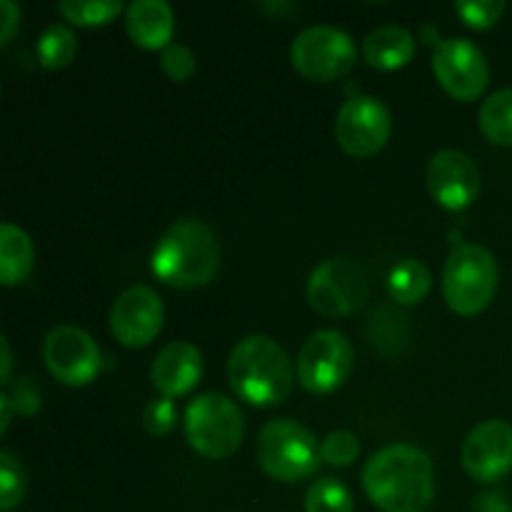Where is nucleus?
<instances>
[{
    "label": "nucleus",
    "mask_w": 512,
    "mask_h": 512,
    "mask_svg": "<svg viewBox=\"0 0 512 512\" xmlns=\"http://www.w3.org/2000/svg\"><path fill=\"white\" fill-rule=\"evenodd\" d=\"M228 383L245 403L273 408L293 390V365L288 353L273 338L248 335L230 353Z\"/></svg>",
    "instance_id": "nucleus-3"
},
{
    "label": "nucleus",
    "mask_w": 512,
    "mask_h": 512,
    "mask_svg": "<svg viewBox=\"0 0 512 512\" xmlns=\"http://www.w3.org/2000/svg\"><path fill=\"white\" fill-rule=\"evenodd\" d=\"M358 455L360 440L350 430H333L320 443V458H323V463L333 465V468H348L358 460Z\"/></svg>",
    "instance_id": "nucleus-26"
},
{
    "label": "nucleus",
    "mask_w": 512,
    "mask_h": 512,
    "mask_svg": "<svg viewBox=\"0 0 512 512\" xmlns=\"http://www.w3.org/2000/svg\"><path fill=\"white\" fill-rule=\"evenodd\" d=\"M203 378V355L188 340H173L153 360L150 380L163 398L188 395Z\"/></svg>",
    "instance_id": "nucleus-16"
},
{
    "label": "nucleus",
    "mask_w": 512,
    "mask_h": 512,
    "mask_svg": "<svg viewBox=\"0 0 512 512\" xmlns=\"http://www.w3.org/2000/svg\"><path fill=\"white\" fill-rule=\"evenodd\" d=\"M430 285H433V278H430L428 265L415 258H405L390 273L388 293L395 303L415 305L425 300V295L430 293Z\"/></svg>",
    "instance_id": "nucleus-20"
},
{
    "label": "nucleus",
    "mask_w": 512,
    "mask_h": 512,
    "mask_svg": "<svg viewBox=\"0 0 512 512\" xmlns=\"http://www.w3.org/2000/svg\"><path fill=\"white\" fill-rule=\"evenodd\" d=\"M498 293V263L483 245L460 243L445 260L443 298L458 315H478Z\"/></svg>",
    "instance_id": "nucleus-4"
},
{
    "label": "nucleus",
    "mask_w": 512,
    "mask_h": 512,
    "mask_svg": "<svg viewBox=\"0 0 512 512\" xmlns=\"http://www.w3.org/2000/svg\"><path fill=\"white\" fill-rule=\"evenodd\" d=\"M368 298V270L353 258H330L308 280V303L325 318H343L363 308Z\"/></svg>",
    "instance_id": "nucleus-8"
},
{
    "label": "nucleus",
    "mask_w": 512,
    "mask_h": 512,
    "mask_svg": "<svg viewBox=\"0 0 512 512\" xmlns=\"http://www.w3.org/2000/svg\"><path fill=\"white\" fill-rule=\"evenodd\" d=\"M13 413H15L13 403H10L8 393H3V395H0V433H5V430H8Z\"/></svg>",
    "instance_id": "nucleus-34"
},
{
    "label": "nucleus",
    "mask_w": 512,
    "mask_h": 512,
    "mask_svg": "<svg viewBox=\"0 0 512 512\" xmlns=\"http://www.w3.org/2000/svg\"><path fill=\"white\" fill-rule=\"evenodd\" d=\"M415 55V38L400 25H380L363 40L365 63L378 70H398Z\"/></svg>",
    "instance_id": "nucleus-18"
},
{
    "label": "nucleus",
    "mask_w": 512,
    "mask_h": 512,
    "mask_svg": "<svg viewBox=\"0 0 512 512\" xmlns=\"http://www.w3.org/2000/svg\"><path fill=\"white\" fill-rule=\"evenodd\" d=\"M390 110L373 95H355L345 100L335 118V138L340 148L355 158H370L380 153L390 140Z\"/></svg>",
    "instance_id": "nucleus-11"
},
{
    "label": "nucleus",
    "mask_w": 512,
    "mask_h": 512,
    "mask_svg": "<svg viewBox=\"0 0 512 512\" xmlns=\"http://www.w3.org/2000/svg\"><path fill=\"white\" fill-rule=\"evenodd\" d=\"M355 350L338 330H318L305 340L298 355V380L308 393L338 390L353 373Z\"/></svg>",
    "instance_id": "nucleus-9"
},
{
    "label": "nucleus",
    "mask_w": 512,
    "mask_h": 512,
    "mask_svg": "<svg viewBox=\"0 0 512 512\" xmlns=\"http://www.w3.org/2000/svg\"><path fill=\"white\" fill-rule=\"evenodd\" d=\"M463 468L475 483H498L512 468V425L485 420L475 425L463 443Z\"/></svg>",
    "instance_id": "nucleus-15"
},
{
    "label": "nucleus",
    "mask_w": 512,
    "mask_h": 512,
    "mask_svg": "<svg viewBox=\"0 0 512 512\" xmlns=\"http://www.w3.org/2000/svg\"><path fill=\"white\" fill-rule=\"evenodd\" d=\"M0 353H3V360H0V380H3V385H8L10 368H13V353H10L8 338H0Z\"/></svg>",
    "instance_id": "nucleus-33"
},
{
    "label": "nucleus",
    "mask_w": 512,
    "mask_h": 512,
    "mask_svg": "<svg viewBox=\"0 0 512 512\" xmlns=\"http://www.w3.org/2000/svg\"><path fill=\"white\" fill-rule=\"evenodd\" d=\"M35 53L43 68L48 70H60L68 68L70 63L78 55V38H75L73 30L63 23L48 25V28L40 33L38 45H35Z\"/></svg>",
    "instance_id": "nucleus-22"
},
{
    "label": "nucleus",
    "mask_w": 512,
    "mask_h": 512,
    "mask_svg": "<svg viewBox=\"0 0 512 512\" xmlns=\"http://www.w3.org/2000/svg\"><path fill=\"white\" fill-rule=\"evenodd\" d=\"M363 488L383 512H425L435 498L433 460L415 445H388L365 463Z\"/></svg>",
    "instance_id": "nucleus-1"
},
{
    "label": "nucleus",
    "mask_w": 512,
    "mask_h": 512,
    "mask_svg": "<svg viewBox=\"0 0 512 512\" xmlns=\"http://www.w3.org/2000/svg\"><path fill=\"white\" fill-rule=\"evenodd\" d=\"M178 423V410H175V403L170 398H155L145 405L143 410V428L148 430L155 438H163Z\"/></svg>",
    "instance_id": "nucleus-29"
},
{
    "label": "nucleus",
    "mask_w": 512,
    "mask_h": 512,
    "mask_svg": "<svg viewBox=\"0 0 512 512\" xmlns=\"http://www.w3.org/2000/svg\"><path fill=\"white\" fill-rule=\"evenodd\" d=\"M153 273L173 288H203L220 270V243L198 218H180L155 243Z\"/></svg>",
    "instance_id": "nucleus-2"
},
{
    "label": "nucleus",
    "mask_w": 512,
    "mask_h": 512,
    "mask_svg": "<svg viewBox=\"0 0 512 512\" xmlns=\"http://www.w3.org/2000/svg\"><path fill=\"white\" fill-rule=\"evenodd\" d=\"M353 495L338 478H320L305 493V512H353Z\"/></svg>",
    "instance_id": "nucleus-23"
},
{
    "label": "nucleus",
    "mask_w": 512,
    "mask_h": 512,
    "mask_svg": "<svg viewBox=\"0 0 512 512\" xmlns=\"http://www.w3.org/2000/svg\"><path fill=\"white\" fill-rule=\"evenodd\" d=\"M160 68L175 83H185L190 75L198 68V60H195V53L188 48V45L170 43L168 48L160 53Z\"/></svg>",
    "instance_id": "nucleus-28"
},
{
    "label": "nucleus",
    "mask_w": 512,
    "mask_h": 512,
    "mask_svg": "<svg viewBox=\"0 0 512 512\" xmlns=\"http://www.w3.org/2000/svg\"><path fill=\"white\" fill-rule=\"evenodd\" d=\"M165 308L150 285H133L123 290L110 310V330L125 348H145L160 335Z\"/></svg>",
    "instance_id": "nucleus-13"
},
{
    "label": "nucleus",
    "mask_w": 512,
    "mask_h": 512,
    "mask_svg": "<svg viewBox=\"0 0 512 512\" xmlns=\"http://www.w3.org/2000/svg\"><path fill=\"white\" fill-rule=\"evenodd\" d=\"M58 13L73 25H105L123 13L120 0H63L58 3Z\"/></svg>",
    "instance_id": "nucleus-24"
},
{
    "label": "nucleus",
    "mask_w": 512,
    "mask_h": 512,
    "mask_svg": "<svg viewBox=\"0 0 512 512\" xmlns=\"http://www.w3.org/2000/svg\"><path fill=\"white\" fill-rule=\"evenodd\" d=\"M5 393H8L15 413L25 415V418L40 410V390L30 378H18V383H13V388H8Z\"/></svg>",
    "instance_id": "nucleus-30"
},
{
    "label": "nucleus",
    "mask_w": 512,
    "mask_h": 512,
    "mask_svg": "<svg viewBox=\"0 0 512 512\" xmlns=\"http://www.w3.org/2000/svg\"><path fill=\"white\" fill-rule=\"evenodd\" d=\"M425 183L435 203L460 213L480 195V170L470 155L460 150H440L425 168Z\"/></svg>",
    "instance_id": "nucleus-14"
},
{
    "label": "nucleus",
    "mask_w": 512,
    "mask_h": 512,
    "mask_svg": "<svg viewBox=\"0 0 512 512\" xmlns=\"http://www.w3.org/2000/svg\"><path fill=\"white\" fill-rule=\"evenodd\" d=\"M478 125L495 145H512V88L490 95L478 113Z\"/></svg>",
    "instance_id": "nucleus-21"
},
{
    "label": "nucleus",
    "mask_w": 512,
    "mask_h": 512,
    "mask_svg": "<svg viewBox=\"0 0 512 512\" xmlns=\"http://www.w3.org/2000/svg\"><path fill=\"white\" fill-rule=\"evenodd\" d=\"M293 68L315 83H330L350 73L358 60V45L345 30L333 25H313L295 35L290 45Z\"/></svg>",
    "instance_id": "nucleus-7"
},
{
    "label": "nucleus",
    "mask_w": 512,
    "mask_h": 512,
    "mask_svg": "<svg viewBox=\"0 0 512 512\" xmlns=\"http://www.w3.org/2000/svg\"><path fill=\"white\" fill-rule=\"evenodd\" d=\"M25 488H28V478H25L23 465L8 450H3L0 453V510H13L25 498Z\"/></svg>",
    "instance_id": "nucleus-25"
},
{
    "label": "nucleus",
    "mask_w": 512,
    "mask_h": 512,
    "mask_svg": "<svg viewBox=\"0 0 512 512\" xmlns=\"http://www.w3.org/2000/svg\"><path fill=\"white\" fill-rule=\"evenodd\" d=\"M125 30L140 48L165 50L175 30L173 8L165 0H133L125 10Z\"/></svg>",
    "instance_id": "nucleus-17"
},
{
    "label": "nucleus",
    "mask_w": 512,
    "mask_h": 512,
    "mask_svg": "<svg viewBox=\"0 0 512 512\" xmlns=\"http://www.w3.org/2000/svg\"><path fill=\"white\" fill-rule=\"evenodd\" d=\"M243 433V413L230 398L203 393L190 400L185 410V438L203 458L223 460L235 455L243 443Z\"/></svg>",
    "instance_id": "nucleus-6"
},
{
    "label": "nucleus",
    "mask_w": 512,
    "mask_h": 512,
    "mask_svg": "<svg viewBox=\"0 0 512 512\" xmlns=\"http://www.w3.org/2000/svg\"><path fill=\"white\" fill-rule=\"evenodd\" d=\"M258 463L273 480L298 483L320 468V443L298 420L280 418L263 425L258 435Z\"/></svg>",
    "instance_id": "nucleus-5"
},
{
    "label": "nucleus",
    "mask_w": 512,
    "mask_h": 512,
    "mask_svg": "<svg viewBox=\"0 0 512 512\" xmlns=\"http://www.w3.org/2000/svg\"><path fill=\"white\" fill-rule=\"evenodd\" d=\"M473 512H512L508 495L500 490H488L473 498Z\"/></svg>",
    "instance_id": "nucleus-32"
},
{
    "label": "nucleus",
    "mask_w": 512,
    "mask_h": 512,
    "mask_svg": "<svg viewBox=\"0 0 512 512\" xmlns=\"http://www.w3.org/2000/svg\"><path fill=\"white\" fill-rule=\"evenodd\" d=\"M455 13L460 15L468 28L475 30H485L493 28L505 13V3L503 0H458L455 3Z\"/></svg>",
    "instance_id": "nucleus-27"
},
{
    "label": "nucleus",
    "mask_w": 512,
    "mask_h": 512,
    "mask_svg": "<svg viewBox=\"0 0 512 512\" xmlns=\"http://www.w3.org/2000/svg\"><path fill=\"white\" fill-rule=\"evenodd\" d=\"M433 73L440 88L460 103L480 98L490 80L483 50L468 38L438 40L433 50Z\"/></svg>",
    "instance_id": "nucleus-10"
},
{
    "label": "nucleus",
    "mask_w": 512,
    "mask_h": 512,
    "mask_svg": "<svg viewBox=\"0 0 512 512\" xmlns=\"http://www.w3.org/2000/svg\"><path fill=\"white\" fill-rule=\"evenodd\" d=\"M35 263L33 240L18 225H0V283L5 288L20 285L30 275Z\"/></svg>",
    "instance_id": "nucleus-19"
},
{
    "label": "nucleus",
    "mask_w": 512,
    "mask_h": 512,
    "mask_svg": "<svg viewBox=\"0 0 512 512\" xmlns=\"http://www.w3.org/2000/svg\"><path fill=\"white\" fill-rule=\"evenodd\" d=\"M45 368L55 380L70 388L90 385L100 373V348L85 330L75 325H58L43 343Z\"/></svg>",
    "instance_id": "nucleus-12"
},
{
    "label": "nucleus",
    "mask_w": 512,
    "mask_h": 512,
    "mask_svg": "<svg viewBox=\"0 0 512 512\" xmlns=\"http://www.w3.org/2000/svg\"><path fill=\"white\" fill-rule=\"evenodd\" d=\"M20 28V8L13 0H0V43L8 45Z\"/></svg>",
    "instance_id": "nucleus-31"
}]
</instances>
